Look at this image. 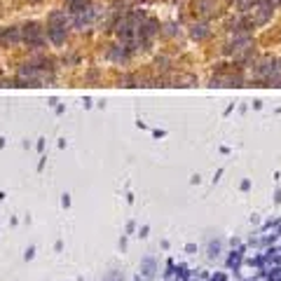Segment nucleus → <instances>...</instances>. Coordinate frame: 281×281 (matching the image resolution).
I'll return each instance as SVG.
<instances>
[{
    "instance_id": "obj_1",
    "label": "nucleus",
    "mask_w": 281,
    "mask_h": 281,
    "mask_svg": "<svg viewBox=\"0 0 281 281\" xmlns=\"http://www.w3.org/2000/svg\"><path fill=\"white\" fill-rule=\"evenodd\" d=\"M192 7L197 14H216V12H220V0H194L192 2Z\"/></svg>"
}]
</instances>
